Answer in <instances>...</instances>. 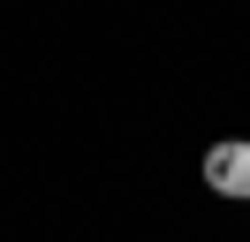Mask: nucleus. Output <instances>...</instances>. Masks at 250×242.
<instances>
[{
    "instance_id": "1",
    "label": "nucleus",
    "mask_w": 250,
    "mask_h": 242,
    "mask_svg": "<svg viewBox=\"0 0 250 242\" xmlns=\"http://www.w3.org/2000/svg\"><path fill=\"white\" fill-rule=\"evenodd\" d=\"M205 189H212V197H235V204L250 197V144H243V136H228V144L205 151Z\"/></svg>"
}]
</instances>
